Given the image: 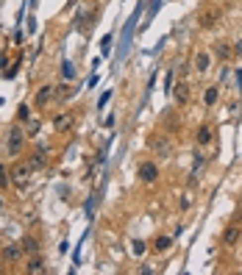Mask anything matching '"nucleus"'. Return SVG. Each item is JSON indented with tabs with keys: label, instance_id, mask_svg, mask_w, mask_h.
Segmentation results:
<instances>
[{
	"label": "nucleus",
	"instance_id": "f257e3e1",
	"mask_svg": "<svg viewBox=\"0 0 242 275\" xmlns=\"http://www.w3.org/2000/svg\"><path fill=\"white\" fill-rule=\"evenodd\" d=\"M22 145H25V134H22V128L20 125L8 128V145H6V150H8V156H11V159H17V156L22 153Z\"/></svg>",
	"mask_w": 242,
	"mask_h": 275
},
{
	"label": "nucleus",
	"instance_id": "f03ea898",
	"mask_svg": "<svg viewBox=\"0 0 242 275\" xmlns=\"http://www.w3.org/2000/svg\"><path fill=\"white\" fill-rule=\"evenodd\" d=\"M136 172H139V181H142V183H156V178H159L156 162H142Z\"/></svg>",
	"mask_w": 242,
	"mask_h": 275
},
{
	"label": "nucleus",
	"instance_id": "7ed1b4c3",
	"mask_svg": "<svg viewBox=\"0 0 242 275\" xmlns=\"http://www.w3.org/2000/svg\"><path fill=\"white\" fill-rule=\"evenodd\" d=\"M53 95H56V86H39L36 89V95H34V106L36 109H45L53 100Z\"/></svg>",
	"mask_w": 242,
	"mask_h": 275
},
{
	"label": "nucleus",
	"instance_id": "20e7f679",
	"mask_svg": "<svg viewBox=\"0 0 242 275\" xmlns=\"http://www.w3.org/2000/svg\"><path fill=\"white\" fill-rule=\"evenodd\" d=\"M0 256H3V261H8V264H17V261H22V247H20V242H11V245H6Z\"/></svg>",
	"mask_w": 242,
	"mask_h": 275
},
{
	"label": "nucleus",
	"instance_id": "39448f33",
	"mask_svg": "<svg viewBox=\"0 0 242 275\" xmlns=\"http://www.w3.org/2000/svg\"><path fill=\"white\" fill-rule=\"evenodd\" d=\"M45 270H48V264H45L42 253H34V256H28V264H25V273H31V275H42Z\"/></svg>",
	"mask_w": 242,
	"mask_h": 275
},
{
	"label": "nucleus",
	"instance_id": "423d86ee",
	"mask_svg": "<svg viewBox=\"0 0 242 275\" xmlns=\"http://www.w3.org/2000/svg\"><path fill=\"white\" fill-rule=\"evenodd\" d=\"M8 175H11V181H14L17 186H20V189H22V186H25V183H28L31 167H28V164H17V167L11 169V172H8Z\"/></svg>",
	"mask_w": 242,
	"mask_h": 275
},
{
	"label": "nucleus",
	"instance_id": "0eeeda50",
	"mask_svg": "<svg viewBox=\"0 0 242 275\" xmlns=\"http://www.w3.org/2000/svg\"><path fill=\"white\" fill-rule=\"evenodd\" d=\"M45 162H48V156H45V148H36V150H34V156L28 159L31 172H39V169H45Z\"/></svg>",
	"mask_w": 242,
	"mask_h": 275
},
{
	"label": "nucleus",
	"instance_id": "6e6552de",
	"mask_svg": "<svg viewBox=\"0 0 242 275\" xmlns=\"http://www.w3.org/2000/svg\"><path fill=\"white\" fill-rule=\"evenodd\" d=\"M20 247H22V256H34V253H39V250H42V245H39V239H36V236H22Z\"/></svg>",
	"mask_w": 242,
	"mask_h": 275
},
{
	"label": "nucleus",
	"instance_id": "1a4fd4ad",
	"mask_svg": "<svg viewBox=\"0 0 242 275\" xmlns=\"http://www.w3.org/2000/svg\"><path fill=\"white\" fill-rule=\"evenodd\" d=\"M240 236H242V228H240V225H228L226 233H223V245H226V247H234L237 242H240Z\"/></svg>",
	"mask_w": 242,
	"mask_h": 275
},
{
	"label": "nucleus",
	"instance_id": "9d476101",
	"mask_svg": "<svg viewBox=\"0 0 242 275\" xmlns=\"http://www.w3.org/2000/svg\"><path fill=\"white\" fill-rule=\"evenodd\" d=\"M72 128V117L70 114H56V117H53V131H59V134H64V131H70Z\"/></svg>",
	"mask_w": 242,
	"mask_h": 275
},
{
	"label": "nucleus",
	"instance_id": "9b49d317",
	"mask_svg": "<svg viewBox=\"0 0 242 275\" xmlns=\"http://www.w3.org/2000/svg\"><path fill=\"white\" fill-rule=\"evenodd\" d=\"M192 67H195V72H209L212 64H209V53H206V50H198V53H195Z\"/></svg>",
	"mask_w": 242,
	"mask_h": 275
},
{
	"label": "nucleus",
	"instance_id": "f8f14e48",
	"mask_svg": "<svg viewBox=\"0 0 242 275\" xmlns=\"http://www.w3.org/2000/svg\"><path fill=\"white\" fill-rule=\"evenodd\" d=\"M217 20H220V11H217V8H209L206 14H200V28H214V25H217Z\"/></svg>",
	"mask_w": 242,
	"mask_h": 275
},
{
	"label": "nucleus",
	"instance_id": "ddd939ff",
	"mask_svg": "<svg viewBox=\"0 0 242 275\" xmlns=\"http://www.w3.org/2000/svg\"><path fill=\"white\" fill-rule=\"evenodd\" d=\"M212 128H209V125H200L198 128V131H195V142H198V145H200V148H203V145H209V142H212Z\"/></svg>",
	"mask_w": 242,
	"mask_h": 275
},
{
	"label": "nucleus",
	"instance_id": "4468645a",
	"mask_svg": "<svg viewBox=\"0 0 242 275\" xmlns=\"http://www.w3.org/2000/svg\"><path fill=\"white\" fill-rule=\"evenodd\" d=\"M150 145H153V150H159V156H170V142L164 139V136H153Z\"/></svg>",
	"mask_w": 242,
	"mask_h": 275
},
{
	"label": "nucleus",
	"instance_id": "2eb2a0df",
	"mask_svg": "<svg viewBox=\"0 0 242 275\" xmlns=\"http://www.w3.org/2000/svg\"><path fill=\"white\" fill-rule=\"evenodd\" d=\"M214 53H217L223 61H228V58L234 56V48H231V42H217L214 45Z\"/></svg>",
	"mask_w": 242,
	"mask_h": 275
},
{
	"label": "nucleus",
	"instance_id": "dca6fc26",
	"mask_svg": "<svg viewBox=\"0 0 242 275\" xmlns=\"http://www.w3.org/2000/svg\"><path fill=\"white\" fill-rule=\"evenodd\" d=\"M176 98H178V103H181V106H184V103H189V84H186V81H181V84H178Z\"/></svg>",
	"mask_w": 242,
	"mask_h": 275
},
{
	"label": "nucleus",
	"instance_id": "f3484780",
	"mask_svg": "<svg viewBox=\"0 0 242 275\" xmlns=\"http://www.w3.org/2000/svg\"><path fill=\"white\" fill-rule=\"evenodd\" d=\"M217 98H220V89H217V86H209V89L203 92V103H206V106H214Z\"/></svg>",
	"mask_w": 242,
	"mask_h": 275
},
{
	"label": "nucleus",
	"instance_id": "a211bd4d",
	"mask_svg": "<svg viewBox=\"0 0 242 275\" xmlns=\"http://www.w3.org/2000/svg\"><path fill=\"white\" fill-rule=\"evenodd\" d=\"M170 247H173V239H170V236H159V239L153 242V250H159V253L170 250Z\"/></svg>",
	"mask_w": 242,
	"mask_h": 275
},
{
	"label": "nucleus",
	"instance_id": "6ab92c4d",
	"mask_svg": "<svg viewBox=\"0 0 242 275\" xmlns=\"http://www.w3.org/2000/svg\"><path fill=\"white\" fill-rule=\"evenodd\" d=\"M56 95H59V100H67V98L72 95L70 84H59V86H56Z\"/></svg>",
	"mask_w": 242,
	"mask_h": 275
},
{
	"label": "nucleus",
	"instance_id": "aec40b11",
	"mask_svg": "<svg viewBox=\"0 0 242 275\" xmlns=\"http://www.w3.org/2000/svg\"><path fill=\"white\" fill-rule=\"evenodd\" d=\"M8 181H11V175H8V169L3 167V164H0V189H6Z\"/></svg>",
	"mask_w": 242,
	"mask_h": 275
},
{
	"label": "nucleus",
	"instance_id": "412c9836",
	"mask_svg": "<svg viewBox=\"0 0 242 275\" xmlns=\"http://www.w3.org/2000/svg\"><path fill=\"white\" fill-rule=\"evenodd\" d=\"M17 120H20V122H28L31 120V111H28V106H25V103H22L20 111H17Z\"/></svg>",
	"mask_w": 242,
	"mask_h": 275
},
{
	"label": "nucleus",
	"instance_id": "4be33fe9",
	"mask_svg": "<svg viewBox=\"0 0 242 275\" xmlns=\"http://www.w3.org/2000/svg\"><path fill=\"white\" fill-rule=\"evenodd\" d=\"M39 134V120H28V131H25V136H36Z\"/></svg>",
	"mask_w": 242,
	"mask_h": 275
},
{
	"label": "nucleus",
	"instance_id": "5701e85b",
	"mask_svg": "<svg viewBox=\"0 0 242 275\" xmlns=\"http://www.w3.org/2000/svg\"><path fill=\"white\" fill-rule=\"evenodd\" d=\"M61 72H64V78H75V70H72V67H70V64H61Z\"/></svg>",
	"mask_w": 242,
	"mask_h": 275
},
{
	"label": "nucleus",
	"instance_id": "b1692460",
	"mask_svg": "<svg viewBox=\"0 0 242 275\" xmlns=\"http://www.w3.org/2000/svg\"><path fill=\"white\" fill-rule=\"evenodd\" d=\"M231 48H234V53H237V56H242V39H240V42H234Z\"/></svg>",
	"mask_w": 242,
	"mask_h": 275
},
{
	"label": "nucleus",
	"instance_id": "393cba45",
	"mask_svg": "<svg viewBox=\"0 0 242 275\" xmlns=\"http://www.w3.org/2000/svg\"><path fill=\"white\" fill-rule=\"evenodd\" d=\"M240 242H242V236H240Z\"/></svg>",
	"mask_w": 242,
	"mask_h": 275
}]
</instances>
